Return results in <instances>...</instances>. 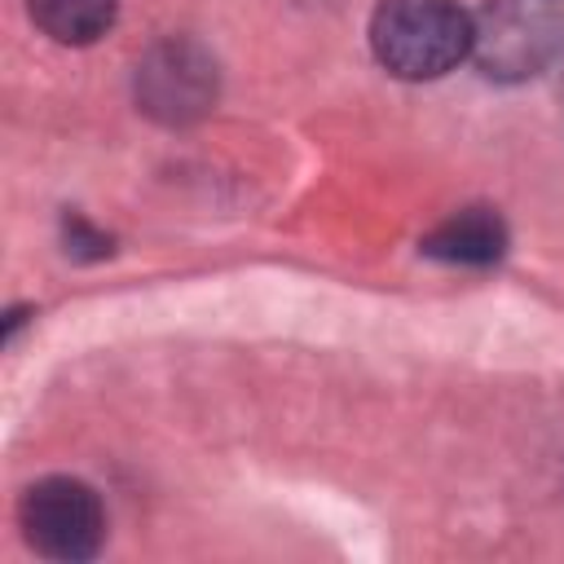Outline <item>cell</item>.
I'll list each match as a JSON object with an SVG mask.
<instances>
[{
  "label": "cell",
  "instance_id": "6da1fadb",
  "mask_svg": "<svg viewBox=\"0 0 564 564\" xmlns=\"http://www.w3.org/2000/svg\"><path fill=\"white\" fill-rule=\"evenodd\" d=\"M370 48L397 79H436L471 53V18L458 0H379Z\"/></svg>",
  "mask_w": 564,
  "mask_h": 564
},
{
  "label": "cell",
  "instance_id": "7a4b0ae2",
  "mask_svg": "<svg viewBox=\"0 0 564 564\" xmlns=\"http://www.w3.org/2000/svg\"><path fill=\"white\" fill-rule=\"evenodd\" d=\"M560 0H485L471 18V62L498 84L533 79L560 57Z\"/></svg>",
  "mask_w": 564,
  "mask_h": 564
},
{
  "label": "cell",
  "instance_id": "3957f363",
  "mask_svg": "<svg viewBox=\"0 0 564 564\" xmlns=\"http://www.w3.org/2000/svg\"><path fill=\"white\" fill-rule=\"evenodd\" d=\"M18 524L26 542L48 560H93L106 538V511L93 485L75 476H44L18 502Z\"/></svg>",
  "mask_w": 564,
  "mask_h": 564
},
{
  "label": "cell",
  "instance_id": "277c9868",
  "mask_svg": "<svg viewBox=\"0 0 564 564\" xmlns=\"http://www.w3.org/2000/svg\"><path fill=\"white\" fill-rule=\"evenodd\" d=\"M137 97L163 123H189L216 101V66L189 40L159 44L137 66Z\"/></svg>",
  "mask_w": 564,
  "mask_h": 564
},
{
  "label": "cell",
  "instance_id": "5b68a950",
  "mask_svg": "<svg viewBox=\"0 0 564 564\" xmlns=\"http://www.w3.org/2000/svg\"><path fill=\"white\" fill-rule=\"evenodd\" d=\"M423 251L445 264H494L507 251V225L489 207H463L423 238Z\"/></svg>",
  "mask_w": 564,
  "mask_h": 564
},
{
  "label": "cell",
  "instance_id": "8992f818",
  "mask_svg": "<svg viewBox=\"0 0 564 564\" xmlns=\"http://www.w3.org/2000/svg\"><path fill=\"white\" fill-rule=\"evenodd\" d=\"M119 0H31V18L57 44H93L115 22Z\"/></svg>",
  "mask_w": 564,
  "mask_h": 564
}]
</instances>
